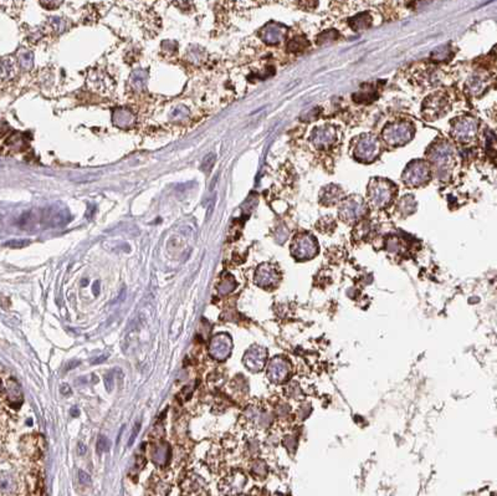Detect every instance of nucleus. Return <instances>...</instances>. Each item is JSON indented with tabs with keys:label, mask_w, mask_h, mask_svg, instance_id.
I'll return each instance as SVG.
<instances>
[{
	"label": "nucleus",
	"mask_w": 497,
	"mask_h": 496,
	"mask_svg": "<svg viewBox=\"0 0 497 496\" xmlns=\"http://www.w3.org/2000/svg\"><path fill=\"white\" fill-rule=\"evenodd\" d=\"M397 187L384 178H373L368 185V202L377 209H383L393 202Z\"/></svg>",
	"instance_id": "7ed1b4c3"
},
{
	"label": "nucleus",
	"mask_w": 497,
	"mask_h": 496,
	"mask_svg": "<svg viewBox=\"0 0 497 496\" xmlns=\"http://www.w3.org/2000/svg\"><path fill=\"white\" fill-rule=\"evenodd\" d=\"M338 142V129L333 124L326 123L311 129L310 143L317 151H328Z\"/></svg>",
	"instance_id": "6e6552de"
},
{
	"label": "nucleus",
	"mask_w": 497,
	"mask_h": 496,
	"mask_svg": "<svg viewBox=\"0 0 497 496\" xmlns=\"http://www.w3.org/2000/svg\"><path fill=\"white\" fill-rule=\"evenodd\" d=\"M61 393H62V394L71 393V389L68 388V386H67V385H63V386H62V388H61Z\"/></svg>",
	"instance_id": "a19ab883"
},
{
	"label": "nucleus",
	"mask_w": 497,
	"mask_h": 496,
	"mask_svg": "<svg viewBox=\"0 0 497 496\" xmlns=\"http://www.w3.org/2000/svg\"><path fill=\"white\" fill-rule=\"evenodd\" d=\"M298 6L303 10H315L318 6V0H297Z\"/></svg>",
	"instance_id": "c756f323"
},
{
	"label": "nucleus",
	"mask_w": 497,
	"mask_h": 496,
	"mask_svg": "<svg viewBox=\"0 0 497 496\" xmlns=\"http://www.w3.org/2000/svg\"><path fill=\"white\" fill-rule=\"evenodd\" d=\"M415 205H417V203H415L414 198L410 197V195H407V197H403L402 199H400L399 204H398V208H399L400 212L404 213V214H410V213L414 212Z\"/></svg>",
	"instance_id": "5701e85b"
},
{
	"label": "nucleus",
	"mask_w": 497,
	"mask_h": 496,
	"mask_svg": "<svg viewBox=\"0 0 497 496\" xmlns=\"http://www.w3.org/2000/svg\"><path fill=\"white\" fill-rule=\"evenodd\" d=\"M63 0H40L42 6L49 7V9H55V7L60 6L62 4Z\"/></svg>",
	"instance_id": "7c9ffc66"
},
{
	"label": "nucleus",
	"mask_w": 497,
	"mask_h": 496,
	"mask_svg": "<svg viewBox=\"0 0 497 496\" xmlns=\"http://www.w3.org/2000/svg\"><path fill=\"white\" fill-rule=\"evenodd\" d=\"M78 479H80L81 484H83V485L90 484V482H91L90 475H88L87 473L83 472V470H80V472H78Z\"/></svg>",
	"instance_id": "72a5a7b5"
},
{
	"label": "nucleus",
	"mask_w": 497,
	"mask_h": 496,
	"mask_svg": "<svg viewBox=\"0 0 497 496\" xmlns=\"http://www.w3.org/2000/svg\"><path fill=\"white\" fill-rule=\"evenodd\" d=\"M352 154L361 163H372L381 154V141L373 134H362L354 141Z\"/></svg>",
	"instance_id": "20e7f679"
},
{
	"label": "nucleus",
	"mask_w": 497,
	"mask_h": 496,
	"mask_svg": "<svg viewBox=\"0 0 497 496\" xmlns=\"http://www.w3.org/2000/svg\"><path fill=\"white\" fill-rule=\"evenodd\" d=\"M279 281V273L270 264L260 266L255 274V282L261 287H271Z\"/></svg>",
	"instance_id": "2eb2a0df"
},
{
	"label": "nucleus",
	"mask_w": 497,
	"mask_h": 496,
	"mask_svg": "<svg viewBox=\"0 0 497 496\" xmlns=\"http://www.w3.org/2000/svg\"><path fill=\"white\" fill-rule=\"evenodd\" d=\"M367 210H368V204L366 200L359 195H352V197H346L341 200L338 215L342 221L352 224L361 220L366 215Z\"/></svg>",
	"instance_id": "0eeeda50"
},
{
	"label": "nucleus",
	"mask_w": 497,
	"mask_h": 496,
	"mask_svg": "<svg viewBox=\"0 0 497 496\" xmlns=\"http://www.w3.org/2000/svg\"><path fill=\"white\" fill-rule=\"evenodd\" d=\"M12 75H14V63H12V60L11 58H4L1 66L2 80H5L7 77H12Z\"/></svg>",
	"instance_id": "a878e982"
},
{
	"label": "nucleus",
	"mask_w": 497,
	"mask_h": 496,
	"mask_svg": "<svg viewBox=\"0 0 497 496\" xmlns=\"http://www.w3.org/2000/svg\"><path fill=\"white\" fill-rule=\"evenodd\" d=\"M86 450H87L86 445L82 444V443H80V444H78V453H80L81 455H83L86 453Z\"/></svg>",
	"instance_id": "4c0bfd02"
},
{
	"label": "nucleus",
	"mask_w": 497,
	"mask_h": 496,
	"mask_svg": "<svg viewBox=\"0 0 497 496\" xmlns=\"http://www.w3.org/2000/svg\"><path fill=\"white\" fill-rule=\"evenodd\" d=\"M111 449V442H109L108 438H106L104 436H101L97 441V453L101 454V453L108 452Z\"/></svg>",
	"instance_id": "c85d7f7f"
},
{
	"label": "nucleus",
	"mask_w": 497,
	"mask_h": 496,
	"mask_svg": "<svg viewBox=\"0 0 497 496\" xmlns=\"http://www.w3.org/2000/svg\"><path fill=\"white\" fill-rule=\"evenodd\" d=\"M267 358V351L264 347H259V346H254L244 356V365L249 368L250 371H261L264 368L265 363H266Z\"/></svg>",
	"instance_id": "4468645a"
},
{
	"label": "nucleus",
	"mask_w": 497,
	"mask_h": 496,
	"mask_svg": "<svg viewBox=\"0 0 497 496\" xmlns=\"http://www.w3.org/2000/svg\"><path fill=\"white\" fill-rule=\"evenodd\" d=\"M318 253L317 240L310 234H301L294 239L291 245V254L297 260H308Z\"/></svg>",
	"instance_id": "9d476101"
},
{
	"label": "nucleus",
	"mask_w": 497,
	"mask_h": 496,
	"mask_svg": "<svg viewBox=\"0 0 497 496\" xmlns=\"http://www.w3.org/2000/svg\"><path fill=\"white\" fill-rule=\"evenodd\" d=\"M7 391H9V399L11 398V402L14 399H17L19 402H21V392H20L19 386H17V383L15 381H10Z\"/></svg>",
	"instance_id": "cd10ccee"
},
{
	"label": "nucleus",
	"mask_w": 497,
	"mask_h": 496,
	"mask_svg": "<svg viewBox=\"0 0 497 496\" xmlns=\"http://www.w3.org/2000/svg\"><path fill=\"white\" fill-rule=\"evenodd\" d=\"M484 87V80L483 77H480L479 75H474L473 77L469 80L468 82V88L470 90L471 93H479Z\"/></svg>",
	"instance_id": "b1692460"
},
{
	"label": "nucleus",
	"mask_w": 497,
	"mask_h": 496,
	"mask_svg": "<svg viewBox=\"0 0 497 496\" xmlns=\"http://www.w3.org/2000/svg\"><path fill=\"white\" fill-rule=\"evenodd\" d=\"M343 199L342 188L336 184H327L320 192V202L326 207H331Z\"/></svg>",
	"instance_id": "dca6fc26"
},
{
	"label": "nucleus",
	"mask_w": 497,
	"mask_h": 496,
	"mask_svg": "<svg viewBox=\"0 0 497 496\" xmlns=\"http://www.w3.org/2000/svg\"><path fill=\"white\" fill-rule=\"evenodd\" d=\"M428 159L432 169L439 178H444L450 173L454 163V149L451 144L445 141H439L430 146Z\"/></svg>",
	"instance_id": "f257e3e1"
},
{
	"label": "nucleus",
	"mask_w": 497,
	"mask_h": 496,
	"mask_svg": "<svg viewBox=\"0 0 497 496\" xmlns=\"http://www.w3.org/2000/svg\"><path fill=\"white\" fill-rule=\"evenodd\" d=\"M432 172L433 169L429 162L423 161V159H415L405 167L402 177L403 183L407 187L412 188H419L423 187V185H427L432 179Z\"/></svg>",
	"instance_id": "39448f33"
},
{
	"label": "nucleus",
	"mask_w": 497,
	"mask_h": 496,
	"mask_svg": "<svg viewBox=\"0 0 497 496\" xmlns=\"http://www.w3.org/2000/svg\"><path fill=\"white\" fill-rule=\"evenodd\" d=\"M29 244V241H22V240H11V241H7L5 245L6 246H10V248H22V246H25V245H27Z\"/></svg>",
	"instance_id": "473e14b6"
},
{
	"label": "nucleus",
	"mask_w": 497,
	"mask_h": 496,
	"mask_svg": "<svg viewBox=\"0 0 497 496\" xmlns=\"http://www.w3.org/2000/svg\"><path fill=\"white\" fill-rule=\"evenodd\" d=\"M104 383H106L107 391L111 392L112 389H113V372L108 373V375L106 376V378H104Z\"/></svg>",
	"instance_id": "f704fd0d"
},
{
	"label": "nucleus",
	"mask_w": 497,
	"mask_h": 496,
	"mask_svg": "<svg viewBox=\"0 0 497 496\" xmlns=\"http://www.w3.org/2000/svg\"><path fill=\"white\" fill-rule=\"evenodd\" d=\"M50 24L51 27H52L56 32L65 31V30L68 27V22L66 21L65 19H62V17H51Z\"/></svg>",
	"instance_id": "bb28decb"
},
{
	"label": "nucleus",
	"mask_w": 497,
	"mask_h": 496,
	"mask_svg": "<svg viewBox=\"0 0 497 496\" xmlns=\"http://www.w3.org/2000/svg\"><path fill=\"white\" fill-rule=\"evenodd\" d=\"M415 133L414 124L407 119H398L384 126L382 139L389 147H403L409 143Z\"/></svg>",
	"instance_id": "f03ea898"
},
{
	"label": "nucleus",
	"mask_w": 497,
	"mask_h": 496,
	"mask_svg": "<svg viewBox=\"0 0 497 496\" xmlns=\"http://www.w3.org/2000/svg\"><path fill=\"white\" fill-rule=\"evenodd\" d=\"M235 286H236L235 280H234L231 276H228V277H225V279H224L223 281L220 282V284H219L218 290L220 294L225 295V294H229V292L233 291V290L235 289Z\"/></svg>",
	"instance_id": "393cba45"
},
{
	"label": "nucleus",
	"mask_w": 497,
	"mask_h": 496,
	"mask_svg": "<svg viewBox=\"0 0 497 496\" xmlns=\"http://www.w3.org/2000/svg\"><path fill=\"white\" fill-rule=\"evenodd\" d=\"M17 60H19V65L21 66V68L24 70H30L34 65V56H32V52H30L29 50L26 49H21L17 54Z\"/></svg>",
	"instance_id": "412c9836"
},
{
	"label": "nucleus",
	"mask_w": 497,
	"mask_h": 496,
	"mask_svg": "<svg viewBox=\"0 0 497 496\" xmlns=\"http://www.w3.org/2000/svg\"><path fill=\"white\" fill-rule=\"evenodd\" d=\"M92 292H93V295H95V296H97V295L99 294V281H98V280H97V281H95V284H93Z\"/></svg>",
	"instance_id": "c9c22d12"
},
{
	"label": "nucleus",
	"mask_w": 497,
	"mask_h": 496,
	"mask_svg": "<svg viewBox=\"0 0 497 496\" xmlns=\"http://www.w3.org/2000/svg\"><path fill=\"white\" fill-rule=\"evenodd\" d=\"M147 80H148V72L143 68H137L131 73L129 77V82L134 90H142L146 86Z\"/></svg>",
	"instance_id": "6ab92c4d"
},
{
	"label": "nucleus",
	"mask_w": 497,
	"mask_h": 496,
	"mask_svg": "<svg viewBox=\"0 0 497 496\" xmlns=\"http://www.w3.org/2000/svg\"><path fill=\"white\" fill-rule=\"evenodd\" d=\"M291 372V365L284 357H275L270 361L267 377L274 383H284Z\"/></svg>",
	"instance_id": "9b49d317"
},
{
	"label": "nucleus",
	"mask_w": 497,
	"mask_h": 496,
	"mask_svg": "<svg viewBox=\"0 0 497 496\" xmlns=\"http://www.w3.org/2000/svg\"><path fill=\"white\" fill-rule=\"evenodd\" d=\"M338 37H340V34H338L337 30H335V29L326 30V31H323L322 34H320L317 36V44L318 45L330 44V42L336 41Z\"/></svg>",
	"instance_id": "4be33fe9"
},
{
	"label": "nucleus",
	"mask_w": 497,
	"mask_h": 496,
	"mask_svg": "<svg viewBox=\"0 0 497 496\" xmlns=\"http://www.w3.org/2000/svg\"><path fill=\"white\" fill-rule=\"evenodd\" d=\"M78 365H80V361H77V360L71 361V362L67 365V370H73V368L77 367Z\"/></svg>",
	"instance_id": "e433bc0d"
},
{
	"label": "nucleus",
	"mask_w": 497,
	"mask_h": 496,
	"mask_svg": "<svg viewBox=\"0 0 497 496\" xmlns=\"http://www.w3.org/2000/svg\"><path fill=\"white\" fill-rule=\"evenodd\" d=\"M139 429H141V422H137L136 426H134V428H133V432H132L131 438H129L128 443H127V444H128V447L133 445V443L137 439V436H138V433H139Z\"/></svg>",
	"instance_id": "2f4dec72"
},
{
	"label": "nucleus",
	"mask_w": 497,
	"mask_h": 496,
	"mask_svg": "<svg viewBox=\"0 0 497 496\" xmlns=\"http://www.w3.org/2000/svg\"><path fill=\"white\" fill-rule=\"evenodd\" d=\"M287 31H289V29L284 25L277 24V22H269L260 30V37L265 44L275 46V45H279L284 41Z\"/></svg>",
	"instance_id": "ddd939ff"
},
{
	"label": "nucleus",
	"mask_w": 497,
	"mask_h": 496,
	"mask_svg": "<svg viewBox=\"0 0 497 496\" xmlns=\"http://www.w3.org/2000/svg\"><path fill=\"white\" fill-rule=\"evenodd\" d=\"M106 360H107V356H101V357H98L97 360L92 361V363L93 365H96V363H102V362H104Z\"/></svg>",
	"instance_id": "ea45409f"
},
{
	"label": "nucleus",
	"mask_w": 497,
	"mask_h": 496,
	"mask_svg": "<svg viewBox=\"0 0 497 496\" xmlns=\"http://www.w3.org/2000/svg\"><path fill=\"white\" fill-rule=\"evenodd\" d=\"M451 110V101L447 92L437 91L424 100L422 106V114L428 121H435Z\"/></svg>",
	"instance_id": "423d86ee"
},
{
	"label": "nucleus",
	"mask_w": 497,
	"mask_h": 496,
	"mask_svg": "<svg viewBox=\"0 0 497 496\" xmlns=\"http://www.w3.org/2000/svg\"><path fill=\"white\" fill-rule=\"evenodd\" d=\"M71 416H72L73 418H76V417L80 416V411H78V409L76 408V407H73V408L71 409Z\"/></svg>",
	"instance_id": "58836bf2"
},
{
	"label": "nucleus",
	"mask_w": 497,
	"mask_h": 496,
	"mask_svg": "<svg viewBox=\"0 0 497 496\" xmlns=\"http://www.w3.org/2000/svg\"><path fill=\"white\" fill-rule=\"evenodd\" d=\"M372 21H373L372 15L368 11H364L361 12V14H357L356 16L351 17L348 24L351 26V29L354 30V31H363V30L372 26Z\"/></svg>",
	"instance_id": "a211bd4d"
},
{
	"label": "nucleus",
	"mask_w": 497,
	"mask_h": 496,
	"mask_svg": "<svg viewBox=\"0 0 497 496\" xmlns=\"http://www.w3.org/2000/svg\"><path fill=\"white\" fill-rule=\"evenodd\" d=\"M112 123L119 128H128L136 123V117L128 108L119 107L112 113Z\"/></svg>",
	"instance_id": "f3484780"
},
{
	"label": "nucleus",
	"mask_w": 497,
	"mask_h": 496,
	"mask_svg": "<svg viewBox=\"0 0 497 496\" xmlns=\"http://www.w3.org/2000/svg\"><path fill=\"white\" fill-rule=\"evenodd\" d=\"M87 282H88L87 280H83V281H82V286H85V285H87Z\"/></svg>",
	"instance_id": "79ce46f5"
},
{
	"label": "nucleus",
	"mask_w": 497,
	"mask_h": 496,
	"mask_svg": "<svg viewBox=\"0 0 497 496\" xmlns=\"http://www.w3.org/2000/svg\"><path fill=\"white\" fill-rule=\"evenodd\" d=\"M451 136L459 143H469L478 133V121L474 117L463 116L451 122Z\"/></svg>",
	"instance_id": "1a4fd4ad"
},
{
	"label": "nucleus",
	"mask_w": 497,
	"mask_h": 496,
	"mask_svg": "<svg viewBox=\"0 0 497 496\" xmlns=\"http://www.w3.org/2000/svg\"><path fill=\"white\" fill-rule=\"evenodd\" d=\"M231 347H233V345H231L230 336L220 333V335L214 336L213 340L210 341L209 353L214 360L224 361L230 356Z\"/></svg>",
	"instance_id": "f8f14e48"
},
{
	"label": "nucleus",
	"mask_w": 497,
	"mask_h": 496,
	"mask_svg": "<svg viewBox=\"0 0 497 496\" xmlns=\"http://www.w3.org/2000/svg\"><path fill=\"white\" fill-rule=\"evenodd\" d=\"M310 46V42L305 36H295L287 42V51L291 54H300Z\"/></svg>",
	"instance_id": "aec40b11"
}]
</instances>
